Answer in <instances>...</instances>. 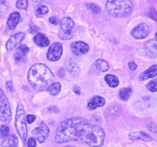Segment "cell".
<instances>
[{
  "label": "cell",
  "instance_id": "31",
  "mask_svg": "<svg viewBox=\"0 0 157 147\" xmlns=\"http://www.w3.org/2000/svg\"><path fill=\"white\" fill-rule=\"evenodd\" d=\"M37 13L40 15L47 14L48 13V8L47 6H40V7L37 9Z\"/></svg>",
  "mask_w": 157,
  "mask_h": 147
},
{
  "label": "cell",
  "instance_id": "26",
  "mask_svg": "<svg viewBox=\"0 0 157 147\" xmlns=\"http://www.w3.org/2000/svg\"><path fill=\"white\" fill-rule=\"evenodd\" d=\"M69 68V71L71 72V74H74L75 76H77V74L79 73V72H80V69L78 68V66L76 64V63H71L68 67Z\"/></svg>",
  "mask_w": 157,
  "mask_h": 147
},
{
  "label": "cell",
  "instance_id": "2",
  "mask_svg": "<svg viewBox=\"0 0 157 147\" xmlns=\"http://www.w3.org/2000/svg\"><path fill=\"white\" fill-rule=\"evenodd\" d=\"M30 85L37 91L48 90L53 83L54 75L48 67L42 63H36L29 69L28 75Z\"/></svg>",
  "mask_w": 157,
  "mask_h": 147
},
{
  "label": "cell",
  "instance_id": "38",
  "mask_svg": "<svg viewBox=\"0 0 157 147\" xmlns=\"http://www.w3.org/2000/svg\"><path fill=\"white\" fill-rule=\"evenodd\" d=\"M49 22H50L52 24H57V22H58V20H57V17H51L50 18H49Z\"/></svg>",
  "mask_w": 157,
  "mask_h": 147
},
{
  "label": "cell",
  "instance_id": "18",
  "mask_svg": "<svg viewBox=\"0 0 157 147\" xmlns=\"http://www.w3.org/2000/svg\"><path fill=\"white\" fill-rule=\"evenodd\" d=\"M105 80L111 87H117V86L119 85V79L114 75H111V74L106 75L105 76Z\"/></svg>",
  "mask_w": 157,
  "mask_h": 147
},
{
  "label": "cell",
  "instance_id": "42",
  "mask_svg": "<svg viewBox=\"0 0 157 147\" xmlns=\"http://www.w3.org/2000/svg\"><path fill=\"white\" fill-rule=\"evenodd\" d=\"M32 1H33V2L34 3H41L43 0H32Z\"/></svg>",
  "mask_w": 157,
  "mask_h": 147
},
{
  "label": "cell",
  "instance_id": "37",
  "mask_svg": "<svg viewBox=\"0 0 157 147\" xmlns=\"http://www.w3.org/2000/svg\"><path fill=\"white\" fill-rule=\"evenodd\" d=\"M6 87L8 88V90L10 91H13V83L12 82H8L6 83Z\"/></svg>",
  "mask_w": 157,
  "mask_h": 147
},
{
  "label": "cell",
  "instance_id": "29",
  "mask_svg": "<svg viewBox=\"0 0 157 147\" xmlns=\"http://www.w3.org/2000/svg\"><path fill=\"white\" fill-rule=\"evenodd\" d=\"M146 14H147L148 17H150L151 18H152V19L157 22V12L153 8H150L147 13H146Z\"/></svg>",
  "mask_w": 157,
  "mask_h": 147
},
{
  "label": "cell",
  "instance_id": "19",
  "mask_svg": "<svg viewBox=\"0 0 157 147\" xmlns=\"http://www.w3.org/2000/svg\"><path fill=\"white\" fill-rule=\"evenodd\" d=\"M132 94V89L131 87H124L121 88L119 92L120 98L122 101H127L131 97Z\"/></svg>",
  "mask_w": 157,
  "mask_h": 147
},
{
  "label": "cell",
  "instance_id": "3",
  "mask_svg": "<svg viewBox=\"0 0 157 147\" xmlns=\"http://www.w3.org/2000/svg\"><path fill=\"white\" fill-rule=\"evenodd\" d=\"M106 9L112 16L125 17L132 12L133 4L131 0H107Z\"/></svg>",
  "mask_w": 157,
  "mask_h": 147
},
{
  "label": "cell",
  "instance_id": "22",
  "mask_svg": "<svg viewBox=\"0 0 157 147\" xmlns=\"http://www.w3.org/2000/svg\"><path fill=\"white\" fill-rule=\"evenodd\" d=\"M73 37L72 32H64L60 30L59 31V37L63 40H69Z\"/></svg>",
  "mask_w": 157,
  "mask_h": 147
},
{
  "label": "cell",
  "instance_id": "20",
  "mask_svg": "<svg viewBox=\"0 0 157 147\" xmlns=\"http://www.w3.org/2000/svg\"><path fill=\"white\" fill-rule=\"evenodd\" d=\"M61 88H62V85L59 82H54L49 87L48 91H49V93L52 95V96H57V95L60 93Z\"/></svg>",
  "mask_w": 157,
  "mask_h": 147
},
{
  "label": "cell",
  "instance_id": "24",
  "mask_svg": "<svg viewBox=\"0 0 157 147\" xmlns=\"http://www.w3.org/2000/svg\"><path fill=\"white\" fill-rule=\"evenodd\" d=\"M9 131H10V130H9V126L3 125L0 127V136L3 139L6 138L9 135Z\"/></svg>",
  "mask_w": 157,
  "mask_h": 147
},
{
  "label": "cell",
  "instance_id": "40",
  "mask_svg": "<svg viewBox=\"0 0 157 147\" xmlns=\"http://www.w3.org/2000/svg\"><path fill=\"white\" fill-rule=\"evenodd\" d=\"M73 91H74V92L77 94V95H80L81 94L80 88H78L77 87H75L73 88Z\"/></svg>",
  "mask_w": 157,
  "mask_h": 147
},
{
  "label": "cell",
  "instance_id": "6",
  "mask_svg": "<svg viewBox=\"0 0 157 147\" xmlns=\"http://www.w3.org/2000/svg\"><path fill=\"white\" fill-rule=\"evenodd\" d=\"M63 54V45L60 43H55L51 45L47 53V58L50 62H56L60 59Z\"/></svg>",
  "mask_w": 157,
  "mask_h": 147
},
{
  "label": "cell",
  "instance_id": "23",
  "mask_svg": "<svg viewBox=\"0 0 157 147\" xmlns=\"http://www.w3.org/2000/svg\"><path fill=\"white\" fill-rule=\"evenodd\" d=\"M14 60L17 63H21V62H24L26 60V55L25 54L22 53L21 52L17 51V52L14 54Z\"/></svg>",
  "mask_w": 157,
  "mask_h": 147
},
{
  "label": "cell",
  "instance_id": "44",
  "mask_svg": "<svg viewBox=\"0 0 157 147\" xmlns=\"http://www.w3.org/2000/svg\"><path fill=\"white\" fill-rule=\"evenodd\" d=\"M64 147H71V146H64Z\"/></svg>",
  "mask_w": 157,
  "mask_h": 147
},
{
  "label": "cell",
  "instance_id": "32",
  "mask_svg": "<svg viewBox=\"0 0 157 147\" xmlns=\"http://www.w3.org/2000/svg\"><path fill=\"white\" fill-rule=\"evenodd\" d=\"M148 127V130L152 133H155L157 134V126L155 124H153V123H150V124L147 126Z\"/></svg>",
  "mask_w": 157,
  "mask_h": 147
},
{
  "label": "cell",
  "instance_id": "41",
  "mask_svg": "<svg viewBox=\"0 0 157 147\" xmlns=\"http://www.w3.org/2000/svg\"><path fill=\"white\" fill-rule=\"evenodd\" d=\"M151 45L152 48H155L157 50V42H153V41H151Z\"/></svg>",
  "mask_w": 157,
  "mask_h": 147
},
{
  "label": "cell",
  "instance_id": "13",
  "mask_svg": "<svg viewBox=\"0 0 157 147\" xmlns=\"http://www.w3.org/2000/svg\"><path fill=\"white\" fill-rule=\"evenodd\" d=\"M18 144V139L14 134H9L2 141V147H15Z\"/></svg>",
  "mask_w": 157,
  "mask_h": 147
},
{
  "label": "cell",
  "instance_id": "35",
  "mask_svg": "<svg viewBox=\"0 0 157 147\" xmlns=\"http://www.w3.org/2000/svg\"><path fill=\"white\" fill-rule=\"evenodd\" d=\"M36 120V116L34 115H28L27 116V122H29V124H31Z\"/></svg>",
  "mask_w": 157,
  "mask_h": 147
},
{
  "label": "cell",
  "instance_id": "9",
  "mask_svg": "<svg viewBox=\"0 0 157 147\" xmlns=\"http://www.w3.org/2000/svg\"><path fill=\"white\" fill-rule=\"evenodd\" d=\"M25 34L23 33H17L13 35L9 41L6 43V48L8 51H11L13 48H16L18 44H20L21 42L24 39Z\"/></svg>",
  "mask_w": 157,
  "mask_h": 147
},
{
  "label": "cell",
  "instance_id": "36",
  "mask_svg": "<svg viewBox=\"0 0 157 147\" xmlns=\"http://www.w3.org/2000/svg\"><path fill=\"white\" fill-rule=\"evenodd\" d=\"M128 67H129V68H130V70H131V71H135V70H136L137 68L136 64V63L133 62H129Z\"/></svg>",
  "mask_w": 157,
  "mask_h": 147
},
{
  "label": "cell",
  "instance_id": "33",
  "mask_svg": "<svg viewBox=\"0 0 157 147\" xmlns=\"http://www.w3.org/2000/svg\"><path fill=\"white\" fill-rule=\"evenodd\" d=\"M17 51L21 52L22 53L25 54V55H26V54L29 52V48H28V47H27V46H26V45H21L20 47L18 48V49H17Z\"/></svg>",
  "mask_w": 157,
  "mask_h": 147
},
{
  "label": "cell",
  "instance_id": "16",
  "mask_svg": "<svg viewBox=\"0 0 157 147\" xmlns=\"http://www.w3.org/2000/svg\"><path fill=\"white\" fill-rule=\"evenodd\" d=\"M33 41L38 47H41V48H45L47 46H48L49 43H50L48 38L43 33L36 34L33 38Z\"/></svg>",
  "mask_w": 157,
  "mask_h": 147
},
{
  "label": "cell",
  "instance_id": "27",
  "mask_svg": "<svg viewBox=\"0 0 157 147\" xmlns=\"http://www.w3.org/2000/svg\"><path fill=\"white\" fill-rule=\"evenodd\" d=\"M28 0H17L16 6H17V9H28Z\"/></svg>",
  "mask_w": 157,
  "mask_h": 147
},
{
  "label": "cell",
  "instance_id": "7",
  "mask_svg": "<svg viewBox=\"0 0 157 147\" xmlns=\"http://www.w3.org/2000/svg\"><path fill=\"white\" fill-rule=\"evenodd\" d=\"M33 135L36 137L37 141L39 143H43L45 141V140L48 138L50 130H49L48 126L45 124V123H42L40 126H38L36 129L32 131Z\"/></svg>",
  "mask_w": 157,
  "mask_h": 147
},
{
  "label": "cell",
  "instance_id": "5",
  "mask_svg": "<svg viewBox=\"0 0 157 147\" xmlns=\"http://www.w3.org/2000/svg\"><path fill=\"white\" fill-rule=\"evenodd\" d=\"M12 112L10 104L3 91L0 88V121L3 122H10Z\"/></svg>",
  "mask_w": 157,
  "mask_h": 147
},
{
  "label": "cell",
  "instance_id": "14",
  "mask_svg": "<svg viewBox=\"0 0 157 147\" xmlns=\"http://www.w3.org/2000/svg\"><path fill=\"white\" fill-rule=\"evenodd\" d=\"M60 27V30H62V31L72 32V29L74 28V22L71 17H64L61 20Z\"/></svg>",
  "mask_w": 157,
  "mask_h": 147
},
{
  "label": "cell",
  "instance_id": "10",
  "mask_svg": "<svg viewBox=\"0 0 157 147\" xmlns=\"http://www.w3.org/2000/svg\"><path fill=\"white\" fill-rule=\"evenodd\" d=\"M71 51L72 52L77 55V56H80V55H83L86 54L87 52L89 51V45L86 44L84 42H75V43H71Z\"/></svg>",
  "mask_w": 157,
  "mask_h": 147
},
{
  "label": "cell",
  "instance_id": "34",
  "mask_svg": "<svg viewBox=\"0 0 157 147\" xmlns=\"http://www.w3.org/2000/svg\"><path fill=\"white\" fill-rule=\"evenodd\" d=\"M37 142L34 138H30L28 141V146L29 147H36Z\"/></svg>",
  "mask_w": 157,
  "mask_h": 147
},
{
  "label": "cell",
  "instance_id": "8",
  "mask_svg": "<svg viewBox=\"0 0 157 147\" xmlns=\"http://www.w3.org/2000/svg\"><path fill=\"white\" fill-rule=\"evenodd\" d=\"M151 33V28L146 23H140L132 31V35L136 39H143Z\"/></svg>",
  "mask_w": 157,
  "mask_h": 147
},
{
  "label": "cell",
  "instance_id": "43",
  "mask_svg": "<svg viewBox=\"0 0 157 147\" xmlns=\"http://www.w3.org/2000/svg\"><path fill=\"white\" fill-rule=\"evenodd\" d=\"M155 38H156V40H157V33H156V34H155Z\"/></svg>",
  "mask_w": 157,
  "mask_h": 147
},
{
  "label": "cell",
  "instance_id": "12",
  "mask_svg": "<svg viewBox=\"0 0 157 147\" xmlns=\"http://www.w3.org/2000/svg\"><path fill=\"white\" fill-rule=\"evenodd\" d=\"M129 138L132 141H137V140H140V141H152V137L148 134H146L144 131H136V132H132L129 135Z\"/></svg>",
  "mask_w": 157,
  "mask_h": 147
},
{
  "label": "cell",
  "instance_id": "15",
  "mask_svg": "<svg viewBox=\"0 0 157 147\" xmlns=\"http://www.w3.org/2000/svg\"><path fill=\"white\" fill-rule=\"evenodd\" d=\"M19 20H20V14L18 13L15 12L10 14L8 22H7V25L9 27V29L13 30L19 23Z\"/></svg>",
  "mask_w": 157,
  "mask_h": 147
},
{
  "label": "cell",
  "instance_id": "4",
  "mask_svg": "<svg viewBox=\"0 0 157 147\" xmlns=\"http://www.w3.org/2000/svg\"><path fill=\"white\" fill-rule=\"evenodd\" d=\"M26 121H27V116L25 114V110H24L23 104L19 103L17 107L15 126H16V129H17L18 135L24 141L27 140V136H28V129H27Z\"/></svg>",
  "mask_w": 157,
  "mask_h": 147
},
{
  "label": "cell",
  "instance_id": "30",
  "mask_svg": "<svg viewBox=\"0 0 157 147\" xmlns=\"http://www.w3.org/2000/svg\"><path fill=\"white\" fill-rule=\"evenodd\" d=\"M87 7H88V9H90L91 12H93L95 14H98L101 10L100 7L97 6V4H95V3H88V4H87Z\"/></svg>",
  "mask_w": 157,
  "mask_h": 147
},
{
  "label": "cell",
  "instance_id": "25",
  "mask_svg": "<svg viewBox=\"0 0 157 147\" xmlns=\"http://www.w3.org/2000/svg\"><path fill=\"white\" fill-rule=\"evenodd\" d=\"M146 87L148 88L149 91H151L152 92H155L157 91V78L153 80L151 82H150L146 86Z\"/></svg>",
  "mask_w": 157,
  "mask_h": 147
},
{
  "label": "cell",
  "instance_id": "1",
  "mask_svg": "<svg viewBox=\"0 0 157 147\" xmlns=\"http://www.w3.org/2000/svg\"><path fill=\"white\" fill-rule=\"evenodd\" d=\"M105 131L98 126L89 123L80 117L67 119L57 126L54 141L56 143L82 141L90 146H101L105 141Z\"/></svg>",
  "mask_w": 157,
  "mask_h": 147
},
{
  "label": "cell",
  "instance_id": "17",
  "mask_svg": "<svg viewBox=\"0 0 157 147\" xmlns=\"http://www.w3.org/2000/svg\"><path fill=\"white\" fill-rule=\"evenodd\" d=\"M157 75V66H153L151 68H150L147 69L146 71H145L140 76V80L141 81H145L149 78H152Z\"/></svg>",
  "mask_w": 157,
  "mask_h": 147
},
{
  "label": "cell",
  "instance_id": "28",
  "mask_svg": "<svg viewBox=\"0 0 157 147\" xmlns=\"http://www.w3.org/2000/svg\"><path fill=\"white\" fill-rule=\"evenodd\" d=\"M8 11V4L5 0H0V15L6 14Z\"/></svg>",
  "mask_w": 157,
  "mask_h": 147
},
{
  "label": "cell",
  "instance_id": "21",
  "mask_svg": "<svg viewBox=\"0 0 157 147\" xmlns=\"http://www.w3.org/2000/svg\"><path fill=\"white\" fill-rule=\"evenodd\" d=\"M96 67L101 72H106L109 69L108 62L102 59L97 60V62H96Z\"/></svg>",
  "mask_w": 157,
  "mask_h": 147
},
{
  "label": "cell",
  "instance_id": "39",
  "mask_svg": "<svg viewBox=\"0 0 157 147\" xmlns=\"http://www.w3.org/2000/svg\"><path fill=\"white\" fill-rule=\"evenodd\" d=\"M37 31H38V29H37V27H36L35 25H33V24H32L31 29H30V33H35V32H37Z\"/></svg>",
  "mask_w": 157,
  "mask_h": 147
},
{
  "label": "cell",
  "instance_id": "11",
  "mask_svg": "<svg viewBox=\"0 0 157 147\" xmlns=\"http://www.w3.org/2000/svg\"><path fill=\"white\" fill-rule=\"evenodd\" d=\"M104 105H105V99L101 96H96L89 101L88 104H87V108L89 110H92L97 107L103 106Z\"/></svg>",
  "mask_w": 157,
  "mask_h": 147
}]
</instances>
